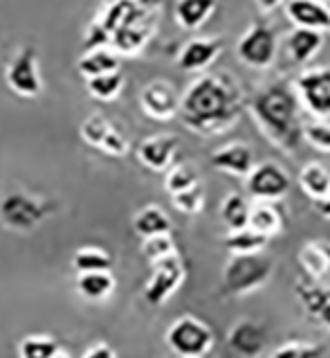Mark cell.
I'll return each instance as SVG.
<instances>
[{
    "label": "cell",
    "mask_w": 330,
    "mask_h": 358,
    "mask_svg": "<svg viewBox=\"0 0 330 358\" xmlns=\"http://www.w3.org/2000/svg\"><path fill=\"white\" fill-rule=\"evenodd\" d=\"M245 113V95L230 73L193 79L180 99V120L195 136L213 138L232 131Z\"/></svg>",
    "instance_id": "6da1fadb"
},
{
    "label": "cell",
    "mask_w": 330,
    "mask_h": 358,
    "mask_svg": "<svg viewBox=\"0 0 330 358\" xmlns=\"http://www.w3.org/2000/svg\"><path fill=\"white\" fill-rule=\"evenodd\" d=\"M267 142L292 156L303 142V108L290 81H272L245 101Z\"/></svg>",
    "instance_id": "7a4b0ae2"
},
{
    "label": "cell",
    "mask_w": 330,
    "mask_h": 358,
    "mask_svg": "<svg viewBox=\"0 0 330 358\" xmlns=\"http://www.w3.org/2000/svg\"><path fill=\"white\" fill-rule=\"evenodd\" d=\"M274 259L265 252L259 255H230L220 273V295L223 298H245L252 295L272 280Z\"/></svg>",
    "instance_id": "3957f363"
},
{
    "label": "cell",
    "mask_w": 330,
    "mask_h": 358,
    "mask_svg": "<svg viewBox=\"0 0 330 358\" xmlns=\"http://www.w3.org/2000/svg\"><path fill=\"white\" fill-rule=\"evenodd\" d=\"M59 201L12 189L0 199V226L9 232L27 234L59 212Z\"/></svg>",
    "instance_id": "277c9868"
},
{
    "label": "cell",
    "mask_w": 330,
    "mask_h": 358,
    "mask_svg": "<svg viewBox=\"0 0 330 358\" xmlns=\"http://www.w3.org/2000/svg\"><path fill=\"white\" fill-rule=\"evenodd\" d=\"M164 343L178 358H202L213 347V331L195 315H180L169 324Z\"/></svg>",
    "instance_id": "5b68a950"
},
{
    "label": "cell",
    "mask_w": 330,
    "mask_h": 358,
    "mask_svg": "<svg viewBox=\"0 0 330 358\" xmlns=\"http://www.w3.org/2000/svg\"><path fill=\"white\" fill-rule=\"evenodd\" d=\"M5 84L14 95L23 99H36L43 95V77H40L38 52L32 43L16 50L5 66Z\"/></svg>",
    "instance_id": "8992f818"
},
{
    "label": "cell",
    "mask_w": 330,
    "mask_h": 358,
    "mask_svg": "<svg viewBox=\"0 0 330 358\" xmlns=\"http://www.w3.org/2000/svg\"><path fill=\"white\" fill-rule=\"evenodd\" d=\"M278 55V38L272 25L263 23V20H254V23L245 29V32L236 41V57L241 64L250 66L254 70H267Z\"/></svg>",
    "instance_id": "52a82bcc"
},
{
    "label": "cell",
    "mask_w": 330,
    "mask_h": 358,
    "mask_svg": "<svg viewBox=\"0 0 330 358\" xmlns=\"http://www.w3.org/2000/svg\"><path fill=\"white\" fill-rule=\"evenodd\" d=\"M303 113L315 120L330 117V66L308 68L292 84Z\"/></svg>",
    "instance_id": "ba28073f"
},
{
    "label": "cell",
    "mask_w": 330,
    "mask_h": 358,
    "mask_svg": "<svg viewBox=\"0 0 330 358\" xmlns=\"http://www.w3.org/2000/svg\"><path fill=\"white\" fill-rule=\"evenodd\" d=\"M292 187V180L287 171L274 160L256 162L252 171L245 176V192L247 199L261 203H276L287 196Z\"/></svg>",
    "instance_id": "9c48e42d"
},
{
    "label": "cell",
    "mask_w": 330,
    "mask_h": 358,
    "mask_svg": "<svg viewBox=\"0 0 330 358\" xmlns=\"http://www.w3.org/2000/svg\"><path fill=\"white\" fill-rule=\"evenodd\" d=\"M151 266L153 271L147 286H144V300L151 306H162L171 300V295L180 291V286L187 280V266H184L178 252Z\"/></svg>",
    "instance_id": "30bf717a"
},
{
    "label": "cell",
    "mask_w": 330,
    "mask_h": 358,
    "mask_svg": "<svg viewBox=\"0 0 330 358\" xmlns=\"http://www.w3.org/2000/svg\"><path fill=\"white\" fill-rule=\"evenodd\" d=\"M180 99H182V95L178 93V88H175L171 81L156 79L142 88L140 106L147 117L156 120V122H169L173 117H178Z\"/></svg>",
    "instance_id": "8fae6325"
},
{
    "label": "cell",
    "mask_w": 330,
    "mask_h": 358,
    "mask_svg": "<svg viewBox=\"0 0 330 358\" xmlns=\"http://www.w3.org/2000/svg\"><path fill=\"white\" fill-rule=\"evenodd\" d=\"M267 341H270L267 327L254 318L236 320L227 331V345L241 358H259L267 350Z\"/></svg>",
    "instance_id": "7c38bea8"
},
{
    "label": "cell",
    "mask_w": 330,
    "mask_h": 358,
    "mask_svg": "<svg viewBox=\"0 0 330 358\" xmlns=\"http://www.w3.org/2000/svg\"><path fill=\"white\" fill-rule=\"evenodd\" d=\"M180 140L171 133H158L137 145V160L151 171H167L178 156Z\"/></svg>",
    "instance_id": "4fadbf2b"
},
{
    "label": "cell",
    "mask_w": 330,
    "mask_h": 358,
    "mask_svg": "<svg viewBox=\"0 0 330 358\" xmlns=\"http://www.w3.org/2000/svg\"><path fill=\"white\" fill-rule=\"evenodd\" d=\"M223 52V41L216 36H200V38H191L182 45L178 52L175 64L182 70V73H202L207 70L216 59Z\"/></svg>",
    "instance_id": "5bb4252c"
},
{
    "label": "cell",
    "mask_w": 330,
    "mask_h": 358,
    "mask_svg": "<svg viewBox=\"0 0 330 358\" xmlns=\"http://www.w3.org/2000/svg\"><path fill=\"white\" fill-rule=\"evenodd\" d=\"M256 165L254 149L245 142H227L211 153V167L234 178H245Z\"/></svg>",
    "instance_id": "9a60e30c"
},
{
    "label": "cell",
    "mask_w": 330,
    "mask_h": 358,
    "mask_svg": "<svg viewBox=\"0 0 330 358\" xmlns=\"http://www.w3.org/2000/svg\"><path fill=\"white\" fill-rule=\"evenodd\" d=\"M294 293L299 298V304L303 306V311L330 331V286L303 278L301 282L294 284Z\"/></svg>",
    "instance_id": "2e32d148"
},
{
    "label": "cell",
    "mask_w": 330,
    "mask_h": 358,
    "mask_svg": "<svg viewBox=\"0 0 330 358\" xmlns=\"http://www.w3.org/2000/svg\"><path fill=\"white\" fill-rule=\"evenodd\" d=\"M285 16L294 27L326 32L330 23V9L324 0H285Z\"/></svg>",
    "instance_id": "e0dca14e"
},
{
    "label": "cell",
    "mask_w": 330,
    "mask_h": 358,
    "mask_svg": "<svg viewBox=\"0 0 330 358\" xmlns=\"http://www.w3.org/2000/svg\"><path fill=\"white\" fill-rule=\"evenodd\" d=\"M297 262L301 266L306 280L324 282L330 275V243L324 241H306L297 252Z\"/></svg>",
    "instance_id": "ac0fdd59"
},
{
    "label": "cell",
    "mask_w": 330,
    "mask_h": 358,
    "mask_svg": "<svg viewBox=\"0 0 330 358\" xmlns=\"http://www.w3.org/2000/svg\"><path fill=\"white\" fill-rule=\"evenodd\" d=\"M324 45V32L306 27H292L285 36V52L297 66L308 64Z\"/></svg>",
    "instance_id": "d6986e66"
},
{
    "label": "cell",
    "mask_w": 330,
    "mask_h": 358,
    "mask_svg": "<svg viewBox=\"0 0 330 358\" xmlns=\"http://www.w3.org/2000/svg\"><path fill=\"white\" fill-rule=\"evenodd\" d=\"M77 70L84 79L115 73V70H121V55H117L110 45L86 50V52L81 55V59L77 61Z\"/></svg>",
    "instance_id": "ffe728a7"
},
{
    "label": "cell",
    "mask_w": 330,
    "mask_h": 358,
    "mask_svg": "<svg viewBox=\"0 0 330 358\" xmlns=\"http://www.w3.org/2000/svg\"><path fill=\"white\" fill-rule=\"evenodd\" d=\"M75 289L84 300L88 302H106L112 298L117 289V280L112 271H99V273H79Z\"/></svg>",
    "instance_id": "44dd1931"
},
{
    "label": "cell",
    "mask_w": 330,
    "mask_h": 358,
    "mask_svg": "<svg viewBox=\"0 0 330 358\" xmlns=\"http://www.w3.org/2000/svg\"><path fill=\"white\" fill-rule=\"evenodd\" d=\"M216 0H175L173 5V16L175 23L187 32H195L200 29L216 12Z\"/></svg>",
    "instance_id": "7402d4cb"
},
{
    "label": "cell",
    "mask_w": 330,
    "mask_h": 358,
    "mask_svg": "<svg viewBox=\"0 0 330 358\" xmlns=\"http://www.w3.org/2000/svg\"><path fill=\"white\" fill-rule=\"evenodd\" d=\"M171 217L160 206H144L133 217V232L140 239L158 237V234H171Z\"/></svg>",
    "instance_id": "603a6c76"
},
{
    "label": "cell",
    "mask_w": 330,
    "mask_h": 358,
    "mask_svg": "<svg viewBox=\"0 0 330 358\" xmlns=\"http://www.w3.org/2000/svg\"><path fill=\"white\" fill-rule=\"evenodd\" d=\"M250 210H252V203L245 194L230 192L220 201L218 217L223 221V226L227 228V232H232V230L247 228V223H250Z\"/></svg>",
    "instance_id": "cb8c5ba5"
},
{
    "label": "cell",
    "mask_w": 330,
    "mask_h": 358,
    "mask_svg": "<svg viewBox=\"0 0 330 358\" xmlns=\"http://www.w3.org/2000/svg\"><path fill=\"white\" fill-rule=\"evenodd\" d=\"M252 230L265 234L267 239L276 237V234H281L283 228H285V219L281 210H278L274 203H261L256 201L252 203V210H250V223H247Z\"/></svg>",
    "instance_id": "d4e9b609"
},
{
    "label": "cell",
    "mask_w": 330,
    "mask_h": 358,
    "mask_svg": "<svg viewBox=\"0 0 330 358\" xmlns=\"http://www.w3.org/2000/svg\"><path fill=\"white\" fill-rule=\"evenodd\" d=\"M299 187H301V192L308 199L319 203L330 187V171L317 160L306 162L301 171H299Z\"/></svg>",
    "instance_id": "484cf974"
},
{
    "label": "cell",
    "mask_w": 330,
    "mask_h": 358,
    "mask_svg": "<svg viewBox=\"0 0 330 358\" xmlns=\"http://www.w3.org/2000/svg\"><path fill=\"white\" fill-rule=\"evenodd\" d=\"M223 243H225V248L230 250V255H259L265 250V245L270 243V239L247 226L241 230L227 232Z\"/></svg>",
    "instance_id": "4316f807"
},
{
    "label": "cell",
    "mask_w": 330,
    "mask_h": 358,
    "mask_svg": "<svg viewBox=\"0 0 330 358\" xmlns=\"http://www.w3.org/2000/svg\"><path fill=\"white\" fill-rule=\"evenodd\" d=\"M72 268L77 273H99L112 271V257L99 245H84L72 255Z\"/></svg>",
    "instance_id": "83f0119b"
},
{
    "label": "cell",
    "mask_w": 330,
    "mask_h": 358,
    "mask_svg": "<svg viewBox=\"0 0 330 358\" xmlns=\"http://www.w3.org/2000/svg\"><path fill=\"white\" fill-rule=\"evenodd\" d=\"M123 84H126V81H123L121 70L86 79L88 93H90V97H95L97 101H115L121 95Z\"/></svg>",
    "instance_id": "f1b7e54d"
},
{
    "label": "cell",
    "mask_w": 330,
    "mask_h": 358,
    "mask_svg": "<svg viewBox=\"0 0 330 358\" xmlns=\"http://www.w3.org/2000/svg\"><path fill=\"white\" fill-rule=\"evenodd\" d=\"M61 352V343L50 334H29L18 343V358H52Z\"/></svg>",
    "instance_id": "f546056e"
},
{
    "label": "cell",
    "mask_w": 330,
    "mask_h": 358,
    "mask_svg": "<svg viewBox=\"0 0 330 358\" xmlns=\"http://www.w3.org/2000/svg\"><path fill=\"white\" fill-rule=\"evenodd\" d=\"M164 173H167V176H164V189L169 192V196L189 189L200 182V173L191 162H173Z\"/></svg>",
    "instance_id": "4dcf8cb0"
},
{
    "label": "cell",
    "mask_w": 330,
    "mask_h": 358,
    "mask_svg": "<svg viewBox=\"0 0 330 358\" xmlns=\"http://www.w3.org/2000/svg\"><path fill=\"white\" fill-rule=\"evenodd\" d=\"M204 201H207V194H204L202 182L171 196L173 208L180 214H184V217H198V214L204 210Z\"/></svg>",
    "instance_id": "1f68e13d"
},
{
    "label": "cell",
    "mask_w": 330,
    "mask_h": 358,
    "mask_svg": "<svg viewBox=\"0 0 330 358\" xmlns=\"http://www.w3.org/2000/svg\"><path fill=\"white\" fill-rule=\"evenodd\" d=\"M175 252H178V248H175V239L171 234H158V237L142 239V257L149 264H156Z\"/></svg>",
    "instance_id": "d6a6232c"
},
{
    "label": "cell",
    "mask_w": 330,
    "mask_h": 358,
    "mask_svg": "<svg viewBox=\"0 0 330 358\" xmlns=\"http://www.w3.org/2000/svg\"><path fill=\"white\" fill-rule=\"evenodd\" d=\"M110 124H112V122H108L104 115H88L84 122H81L79 136H81V140H84L88 147L99 149L101 140L106 138V133H108Z\"/></svg>",
    "instance_id": "836d02e7"
},
{
    "label": "cell",
    "mask_w": 330,
    "mask_h": 358,
    "mask_svg": "<svg viewBox=\"0 0 330 358\" xmlns=\"http://www.w3.org/2000/svg\"><path fill=\"white\" fill-rule=\"evenodd\" d=\"M324 345L306 343V341H290L270 354V358H322Z\"/></svg>",
    "instance_id": "e575fe53"
},
{
    "label": "cell",
    "mask_w": 330,
    "mask_h": 358,
    "mask_svg": "<svg viewBox=\"0 0 330 358\" xmlns=\"http://www.w3.org/2000/svg\"><path fill=\"white\" fill-rule=\"evenodd\" d=\"M303 142L317 151L330 153V124L326 120L303 122Z\"/></svg>",
    "instance_id": "d590c367"
},
{
    "label": "cell",
    "mask_w": 330,
    "mask_h": 358,
    "mask_svg": "<svg viewBox=\"0 0 330 358\" xmlns=\"http://www.w3.org/2000/svg\"><path fill=\"white\" fill-rule=\"evenodd\" d=\"M99 151L106 153L110 158H123L130 151V142L115 124H110L106 138L101 140V145H99Z\"/></svg>",
    "instance_id": "8d00e7d4"
},
{
    "label": "cell",
    "mask_w": 330,
    "mask_h": 358,
    "mask_svg": "<svg viewBox=\"0 0 330 358\" xmlns=\"http://www.w3.org/2000/svg\"><path fill=\"white\" fill-rule=\"evenodd\" d=\"M81 358H117V352L108 343H95L88 347Z\"/></svg>",
    "instance_id": "74e56055"
},
{
    "label": "cell",
    "mask_w": 330,
    "mask_h": 358,
    "mask_svg": "<svg viewBox=\"0 0 330 358\" xmlns=\"http://www.w3.org/2000/svg\"><path fill=\"white\" fill-rule=\"evenodd\" d=\"M256 7H259V12L263 14H270L274 9H278L281 5H285V0H254Z\"/></svg>",
    "instance_id": "f35d334b"
},
{
    "label": "cell",
    "mask_w": 330,
    "mask_h": 358,
    "mask_svg": "<svg viewBox=\"0 0 330 358\" xmlns=\"http://www.w3.org/2000/svg\"><path fill=\"white\" fill-rule=\"evenodd\" d=\"M315 206H317V212L322 214L324 219H330V187L326 192V196L319 201V203H315Z\"/></svg>",
    "instance_id": "ab89813d"
},
{
    "label": "cell",
    "mask_w": 330,
    "mask_h": 358,
    "mask_svg": "<svg viewBox=\"0 0 330 358\" xmlns=\"http://www.w3.org/2000/svg\"><path fill=\"white\" fill-rule=\"evenodd\" d=\"M52 358H72V356H70V354H66L63 350H61V352H59L57 356H52Z\"/></svg>",
    "instance_id": "60d3db41"
},
{
    "label": "cell",
    "mask_w": 330,
    "mask_h": 358,
    "mask_svg": "<svg viewBox=\"0 0 330 358\" xmlns=\"http://www.w3.org/2000/svg\"><path fill=\"white\" fill-rule=\"evenodd\" d=\"M328 32H330V23H328Z\"/></svg>",
    "instance_id": "b9f144b4"
}]
</instances>
